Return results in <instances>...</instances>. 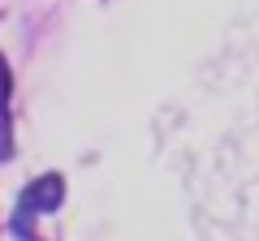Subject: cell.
I'll return each instance as SVG.
<instances>
[{
  "label": "cell",
  "mask_w": 259,
  "mask_h": 241,
  "mask_svg": "<svg viewBox=\"0 0 259 241\" xmlns=\"http://www.w3.org/2000/svg\"><path fill=\"white\" fill-rule=\"evenodd\" d=\"M65 203V181L56 172H48V176H39V181H30L26 190H22V203H18V211H13V232H18L22 241H30V224H35V215H48V211H56V207Z\"/></svg>",
  "instance_id": "cell-1"
},
{
  "label": "cell",
  "mask_w": 259,
  "mask_h": 241,
  "mask_svg": "<svg viewBox=\"0 0 259 241\" xmlns=\"http://www.w3.org/2000/svg\"><path fill=\"white\" fill-rule=\"evenodd\" d=\"M9 91H13V78H9V65L0 56V159L13 155V120H9Z\"/></svg>",
  "instance_id": "cell-2"
}]
</instances>
